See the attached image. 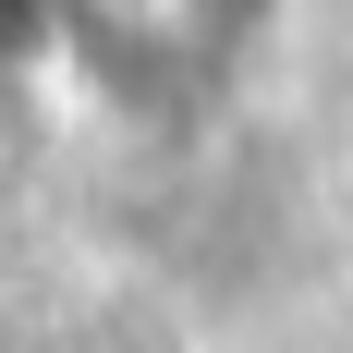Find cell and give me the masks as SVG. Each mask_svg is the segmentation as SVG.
I'll return each mask as SVG.
<instances>
[{
	"label": "cell",
	"mask_w": 353,
	"mask_h": 353,
	"mask_svg": "<svg viewBox=\"0 0 353 353\" xmlns=\"http://www.w3.org/2000/svg\"><path fill=\"white\" fill-rule=\"evenodd\" d=\"M37 12H49V0H0V25H37Z\"/></svg>",
	"instance_id": "6da1fadb"
}]
</instances>
